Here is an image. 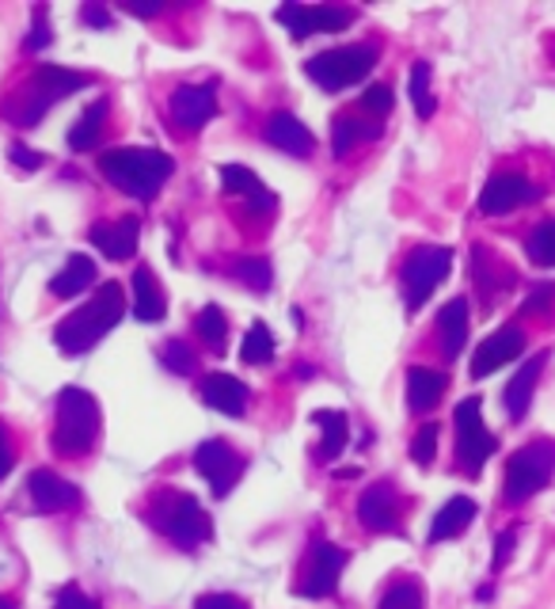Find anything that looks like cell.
<instances>
[{"label":"cell","instance_id":"cell-1","mask_svg":"<svg viewBox=\"0 0 555 609\" xmlns=\"http://www.w3.org/2000/svg\"><path fill=\"white\" fill-rule=\"evenodd\" d=\"M91 76L88 73H73V69H61V65H38L35 73H30V81H23L20 88L12 92V96L4 99V119L12 122V126H38L42 122V114L50 111L53 103H61V99H69L73 92L88 88Z\"/></svg>","mask_w":555,"mask_h":609},{"label":"cell","instance_id":"cell-2","mask_svg":"<svg viewBox=\"0 0 555 609\" xmlns=\"http://www.w3.org/2000/svg\"><path fill=\"white\" fill-rule=\"evenodd\" d=\"M96 165H99V172L107 175V183H114L122 195L141 198V203L157 198L160 187H164V183L172 180V172H175V160L168 157V153L134 149V145H122V149H103Z\"/></svg>","mask_w":555,"mask_h":609},{"label":"cell","instance_id":"cell-3","mask_svg":"<svg viewBox=\"0 0 555 609\" xmlns=\"http://www.w3.org/2000/svg\"><path fill=\"white\" fill-rule=\"evenodd\" d=\"M122 313H126V294H122V287L119 282H103L88 305L69 313L65 320L53 328V343L65 354H84L122 320Z\"/></svg>","mask_w":555,"mask_h":609},{"label":"cell","instance_id":"cell-4","mask_svg":"<svg viewBox=\"0 0 555 609\" xmlns=\"http://www.w3.org/2000/svg\"><path fill=\"white\" fill-rule=\"evenodd\" d=\"M99 438V404L88 389L58 392V419H53V450L58 453H84Z\"/></svg>","mask_w":555,"mask_h":609},{"label":"cell","instance_id":"cell-5","mask_svg":"<svg viewBox=\"0 0 555 609\" xmlns=\"http://www.w3.org/2000/svg\"><path fill=\"white\" fill-rule=\"evenodd\" d=\"M152 526L175 541L180 549H198L202 541H210L213 526H210V514L202 511L195 496L187 491H164V496L152 503Z\"/></svg>","mask_w":555,"mask_h":609},{"label":"cell","instance_id":"cell-6","mask_svg":"<svg viewBox=\"0 0 555 609\" xmlns=\"http://www.w3.org/2000/svg\"><path fill=\"white\" fill-rule=\"evenodd\" d=\"M552 468H555V438H533L521 450H514V458L506 461V484H503L506 503L533 499L552 480Z\"/></svg>","mask_w":555,"mask_h":609},{"label":"cell","instance_id":"cell-7","mask_svg":"<svg viewBox=\"0 0 555 609\" xmlns=\"http://www.w3.org/2000/svg\"><path fill=\"white\" fill-rule=\"evenodd\" d=\"M373 65H377V46L358 42V46H338V50L316 53V58L305 61V73L323 92H343L350 84H358L361 76L373 73Z\"/></svg>","mask_w":555,"mask_h":609},{"label":"cell","instance_id":"cell-8","mask_svg":"<svg viewBox=\"0 0 555 609\" xmlns=\"http://www.w3.org/2000/svg\"><path fill=\"white\" fill-rule=\"evenodd\" d=\"M453 423H457V461L468 476H480L488 458L498 450V438L483 427V400L480 397H465L453 412Z\"/></svg>","mask_w":555,"mask_h":609},{"label":"cell","instance_id":"cell-9","mask_svg":"<svg viewBox=\"0 0 555 609\" xmlns=\"http://www.w3.org/2000/svg\"><path fill=\"white\" fill-rule=\"evenodd\" d=\"M449 267H453V252L437 248V244H422V248H415L411 256L404 259L399 282H404V302L411 313L430 302V294L445 282Z\"/></svg>","mask_w":555,"mask_h":609},{"label":"cell","instance_id":"cell-10","mask_svg":"<svg viewBox=\"0 0 555 609\" xmlns=\"http://www.w3.org/2000/svg\"><path fill=\"white\" fill-rule=\"evenodd\" d=\"M274 15H278V23H282V27H289L293 38H312V35H323V31H346L354 23V8L300 4V0L282 4Z\"/></svg>","mask_w":555,"mask_h":609},{"label":"cell","instance_id":"cell-11","mask_svg":"<svg viewBox=\"0 0 555 609\" xmlns=\"http://www.w3.org/2000/svg\"><path fill=\"white\" fill-rule=\"evenodd\" d=\"M346 560H350L346 557V549H338V545H331V541H316L312 549H308V568L297 583V595H305V598L335 595Z\"/></svg>","mask_w":555,"mask_h":609},{"label":"cell","instance_id":"cell-12","mask_svg":"<svg viewBox=\"0 0 555 609\" xmlns=\"http://www.w3.org/2000/svg\"><path fill=\"white\" fill-rule=\"evenodd\" d=\"M195 468L210 480L213 496L225 499L229 491H233V484L240 480L244 458L225 442V438H206V442L195 450Z\"/></svg>","mask_w":555,"mask_h":609},{"label":"cell","instance_id":"cell-13","mask_svg":"<svg viewBox=\"0 0 555 609\" xmlns=\"http://www.w3.org/2000/svg\"><path fill=\"white\" fill-rule=\"evenodd\" d=\"M541 198V187L536 183H529L526 175L518 172H498L491 175L488 183H483L480 191V214H488V218H498V214H510L518 210V206H529Z\"/></svg>","mask_w":555,"mask_h":609},{"label":"cell","instance_id":"cell-14","mask_svg":"<svg viewBox=\"0 0 555 609\" xmlns=\"http://www.w3.org/2000/svg\"><path fill=\"white\" fill-rule=\"evenodd\" d=\"M168 111H172L175 126L195 134V130H202L206 122L218 114V92H213V84H180V88L172 92Z\"/></svg>","mask_w":555,"mask_h":609},{"label":"cell","instance_id":"cell-15","mask_svg":"<svg viewBox=\"0 0 555 609\" xmlns=\"http://www.w3.org/2000/svg\"><path fill=\"white\" fill-rule=\"evenodd\" d=\"M526 351V336L518 324H503L498 331H491L472 354V377H491L498 366H510L518 354Z\"/></svg>","mask_w":555,"mask_h":609},{"label":"cell","instance_id":"cell-16","mask_svg":"<svg viewBox=\"0 0 555 609\" xmlns=\"http://www.w3.org/2000/svg\"><path fill=\"white\" fill-rule=\"evenodd\" d=\"M358 519H361V526L373 529V534H392V529H399L396 488H392L388 480L369 484V488L361 491V499H358Z\"/></svg>","mask_w":555,"mask_h":609},{"label":"cell","instance_id":"cell-17","mask_svg":"<svg viewBox=\"0 0 555 609\" xmlns=\"http://www.w3.org/2000/svg\"><path fill=\"white\" fill-rule=\"evenodd\" d=\"M27 491L38 511H73L81 503V488L73 480H65V476L50 473V468H35Z\"/></svg>","mask_w":555,"mask_h":609},{"label":"cell","instance_id":"cell-18","mask_svg":"<svg viewBox=\"0 0 555 609\" xmlns=\"http://www.w3.org/2000/svg\"><path fill=\"white\" fill-rule=\"evenodd\" d=\"M91 244L103 252L107 259H134L137 244H141V221L137 218H122V221H99L91 226Z\"/></svg>","mask_w":555,"mask_h":609},{"label":"cell","instance_id":"cell-19","mask_svg":"<svg viewBox=\"0 0 555 609\" xmlns=\"http://www.w3.org/2000/svg\"><path fill=\"white\" fill-rule=\"evenodd\" d=\"M263 137L274 145V149L289 153V157H308V153L316 149L312 130H308L305 122H300L297 114H289V111H274L271 119H267V126H263Z\"/></svg>","mask_w":555,"mask_h":609},{"label":"cell","instance_id":"cell-20","mask_svg":"<svg viewBox=\"0 0 555 609\" xmlns=\"http://www.w3.org/2000/svg\"><path fill=\"white\" fill-rule=\"evenodd\" d=\"M248 397L251 389L233 374H210L202 381V404L221 415H244L248 412Z\"/></svg>","mask_w":555,"mask_h":609},{"label":"cell","instance_id":"cell-21","mask_svg":"<svg viewBox=\"0 0 555 609\" xmlns=\"http://www.w3.org/2000/svg\"><path fill=\"white\" fill-rule=\"evenodd\" d=\"M221 187H225V195L248 198V214H271L274 210V195L263 187V180H259L251 168L221 165Z\"/></svg>","mask_w":555,"mask_h":609},{"label":"cell","instance_id":"cell-22","mask_svg":"<svg viewBox=\"0 0 555 609\" xmlns=\"http://www.w3.org/2000/svg\"><path fill=\"white\" fill-rule=\"evenodd\" d=\"M445 389H449V377H445L442 369H427V366L407 369V404H411V412H430V407H437Z\"/></svg>","mask_w":555,"mask_h":609},{"label":"cell","instance_id":"cell-23","mask_svg":"<svg viewBox=\"0 0 555 609\" xmlns=\"http://www.w3.org/2000/svg\"><path fill=\"white\" fill-rule=\"evenodd\" d=\"M437 343H442L445 358H457L468 343V302L465 297H453V302L442 305L437 313Z\"/></svg>","mask_w":555,"mask_h":609},{"label":"cell","instance_id":"cell-24","mask_svg":"<svg viewBox=\"0 0 555 609\" xmlns=\"http://www.w3.org/2000/svg\"><path fill=\"white\" fill-rule=\"evenodd\" d=\"M134 316L145 324H160L168 316V297L160 290L152 267H137L134 271Z\"/></svg>","mask_w":555,"mask_h":609},{"label":"cell","instance_id":"cell-25","mask_svg":"<svg viewBox=\"0 0 555 609\" xmlns=\"http://www.w3.org/2000/svg\"><path fill=\"white\" fill-rule=\"evenodd\" d=\"M96 275H99L96 271V259L84 256V252H76V256H69L65 267H61V271L50 279V294L61 297V302H69V297L84 294V290L96 282Z\"/></svg>","mask_w":555,"mask_h":609},{"label":"cell","instance_id":"cell-26","mask_svg":"<svg viewBox=\"0 0 555 609\" xmlns=\"http://www.w3.org/2000/svg\"><path fill=\"white\" fill-rule=\"evenodd\" d=\"M480 514V507L472 503L468 496H453L449 503L442 507V511L434 514V522H430V541H449V537L465 534L468 526H472V519Z\"/></svg>","mask_w":555,"mask_h":609},{"label":"cell","instance_id":"cell-27","mask_svg":"<svg viewBox=\"0 0 555 609\" xmlns=\"http://www.w3.org/2000/svg\"><path fill=\"white\" fill-rule=\"evenodd\" d=\"M544 362H548V354H533V358L514 374V381L506 385V412H510V419H521V415L529 412V400H533V389H536V381H541Z\"/></svg>","mask_w":555,"mask_h":609},{"label":"cell","instance_id":"cell-28","mask_svg":"<svg viewBox=\"0 0 555 609\" xmlns=\"http://www.w3.org/2000/svg\"><path fill=\"white\" fill-rule=\"evenodd\" d=\"M312 423H320V430H323L320 446H316V458L335 461L338 453L346 450V435H350L346 412H338V407H320V412H312Z\"/></svg>","mask_w":555,"mask_h":609},{"label":"cell","instance_id":"cell-29","mask_svg":"<svg viewBox=\"0 0 555 609\" xmlns=\"http://www.w3.org/2000/svg\"><path fill=\"white\" fill-rule=\"evenodd\" d=\"M373 137H381V122H361L354 114H338L331 122V149H335V157H346L354 149V142H373Z\"/></svg>","mask_w":555,"mask_h":609},{"label":"cell","instance_id":"cell-30","mask_svg":"<svg viewBox=\"0 0 555 609\" xmlns=\"http://www.w3.org/2000/svg\"><path fill=\"white\" fill-rule=\"evenodd\" d=\"M107 99H96V103L88 107V111L76 119V126L69 130V149H76V153H88V149H96V142H99V134H103V126H107Z\"/></svg>","mask_w":555,"mask_h":609},{"label":"cell","instance_id":"cell-31","mask_svg":"<svg viewBox=\"0 0 555 609\" xmlns=\"http://www.w3.org/2000/svg\"><path fill=\"white\" fill-rule=\"evenodd\" d=\"M195 336L210 346V354H225L229 320H225V313H221V305H206L202 313L195 316Z\"/></svg>","mask_w":555,"mask_h":609},{"label":"cell","instance_id":"cell-32","mask_svg":"<svg viewBox=\"0 0 555 609\" xmlns=\"http://www.w3.org/2000/svg\"><path fill=\"white\" fill-rule=\"evenodd\" d=\"M274 336H271V328H267L263 320H251V328H248V336H244V343H240V362H248V366H263V362H271L274 358Z\"/></svg>","mask_w":555,"mask_h":609},{"label":"cell","instance_id":"cell-33","mask_svg":"<svg viewBox=\"0 0 555 609\" xmlns=\"http://www.w3.org/2000/svg\"><path fill=\"white\" fill-rule=\"evenodd\" d=\"M157 354H160V366L175 377H190L198 369V354L190 351V343H183V339H168Z\"/></svg>","mask_w":555,"mask_h":609},{"label":"cell","instance_id":"cell-34","mask_svg":"<svg viewBox=\"0 0 555 609\" xmlns=\"http://www.w3.org/2000/svg\"><path fill=\"white\" fill-rule=\"evenodd\" d=\"M233 271H236V279H240L248 290H256V294H267V290H271V282H274V267H271V259H263V256L240 259Z\"/></svg>","mask_w":555,"mask_h":609},{"label":"cell","instance_id":"cell-35","mask_svg":"<svg viewBox=\"0 0 555 609\" xmlns=\"http://www.w3.org/2000/svg\"><path fill=\"white\" fill-rule=\"evenodd\" d=\"M526 252L536 267H555V221H544L526 236Z\"/></svg>","mask_w":555,"mask_h":609},{"label":"cell","instance_id":"cell-36","mask_svg":"<svg viewBox=\"0 0 555 609\" xmlns=\"http://www.w3.org/2000/svg\"><path fill=\"white\" fill-rule=\"evenodd\" d=\"M411 103L419 119H430L434 114V92H430V61H415L411 69Z\"/></svg>","mask_w":555,"mask_h":609},{"label":"cell","instance_id":"cell-37","mask_svg":"<svg viewBox=\"0 0 555 609\" xmlns=\"http://www.w3.org/2000/svg\"><path fill=\"white\" fill-rule=\"evenodd\" d=\"M377 609H422V587L419 583H411V580L396 583V587L384 590V598H381V606Z\"/></svg>","mask_w":555,"mask_h":609},{"label":"cell","instance_id":"cell-38","mask_svg":"<svg viewBox=\"0 0 555 609\" xmlns=\"http://www.w3.org/2000/svg\"><path fill=\"white\" fill-rule=\"evenodd\" d=\"M437 423H422L419 427V435L411 438V458H415V465H434V458H437Z\"/></svg>","mask_w":555,"mask_h":609},{"label":"cell","instance_id":"cell-39","mask_svg":"<svg viewBox=\"0 0 555 609\" xmlns=\"http://www.w3.org/2000/svg\"><path fill=\"white\" fill-rule=\"evenodd\" d=\"M50 42H53V35H50V23H46V4H35V23H30V35L23 38V50L38 53Z\"/></svg>","mask_w":555,"mask_h":609},{"label":"cell","instance_id":"cell-40","mask_svg":"<svg viewBox=\"0 0 555 609\" xmlns=\"http://www.w3.org/2000/svg\"><path fill=\"white\" fill-rule=\"evenodd\" d=\"M396 107V96H392L388 84H373V88L361 92V111L369 114H388Z\"/></svg>","mask_w":555,"mask_h":609},{"label":"cell","instance_id":"cell-41","mask_svg":"<svg viewBox=\"0 0 555 609\" xmlns=\"http://www.w3.org/2000/svg\"><path fill=\"white\" fill-rule=\"evenodd\" d=\"M53 606H58V609H99L96 598H88L81 587H73V583L58 590V598H53Z\"/></svg>","mask_w":555,"mask_h":609},{"label":"cell","instance_id":"cell-42","mask_svg":"<svg viewBox=\"0 0 555 609\" xmlns=\"http://www.w3.org/2000/svg\"><path fill=\"white\" fill-rule=\"evenodd\" d=\"M514 545H518V529H503V534L495 537V560H491V568H506V560L514 557Z\"/></svg>","mask_w":555,"mask_h":609},{"label":"cell","instance_id":"cell-43","mask_svg":"<svg viewBox=\"0 0 555 609\" xmlns=\"http://www.w3.org/2000/svg\"><path fill=\"white\" fill-rule=\"evenodd\" d=\"M8 157H12V165L27 168V172H35V168H42V153L27 149V145H20V142H15L12 149H8Z\"/></svg>","mask_w":555,"mask_h":609},{"label":"cell","instance_id":"cell-44","mask_svg":"<svg viewBox=\"0 0 555 609\" xmlns=\"http://www.w3.org/2000/svg\"><path fill=\"white\" fill-rule=\"evenodd\" d=\"M81 20L88 23V27H96V31H111V12H107L103 4H84L81 8Z\"/></svg>","mask_w":555,"mask_h":609},{"label":"cell","instance_id":"cell-45","mask_svg":"<svg viewBox=\"0 0 555 609\" xmlns=\"http://www.w3.org/2000/svg\"><path fill=\"white\" fill-rule=\"evenodd\" d=\"M195 609H248V602L236 595H202L195 602Z\"/></svg>","mask_w":555,"mask_h":609},{"label":"cell","instance_id":"cell-46","mask_svg":"<svg viewBox=\"0 0 555 609\" xmlns=\"http://www.w3.org/2000/svg\"><path fill=\"white\" fill-rule=\"evenodd\" d=\"M15 465V450H12V438H8V427L0 423V480H4L8 473H12Z\"/></svg>","mask_w":555,"mask_h":609},{"label":"cell","instance_id":"cell-47","mask_svg":"<svg viewBox=\"0 0 555 609\" xmlns=\"http://www.w3.org/2000/svg\"><path fill=\"white\" fill-rule=\"evenodd\" d=\"M552 297H555V287H536L533 294L526 297V305H521V308H526V313H544Z\"/></svg>","mask_w":555,"mask_h":609},{"label":"cell","instance_id":"cell-48","mask_svg":"<svg viewBox=\"0 0 555 609\" xmlns=\"http://www.w3.org/2000/svg\"><path fill=\"white\" fill-rule=\"evenodd\" d=\"M126 12H134V15H141V20H145V15H160L164 8H160V4H149V8H145V4H126Z\"/></svg>","mask_w":555,"mask_h":609},{"label":"cell","instance_id":"cell-49","mask_svg":"<svg viewBox=\"0 0 555 609\" xmlns=\"http://www.w3.org/2000/svg\"><path fill=\"white\" fill-rule=\"evenodd\" d=\"M0 609H20V606H15V598H0Z\"/></svg>","mask_w":555,"mask_h":609}]
</instances>
